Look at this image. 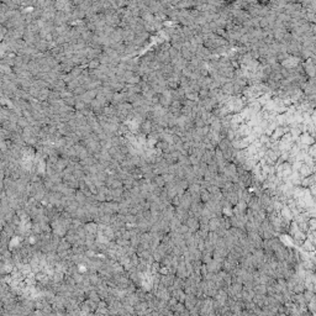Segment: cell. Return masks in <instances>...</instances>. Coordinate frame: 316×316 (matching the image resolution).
Here are the masks:
<instances>
[{
	"label": "cell",
	"instance_id": "cell-3",
	"mask_svg": "<svg viewBox=\"0 0 316 316\" xmlns=\"http://www.w3.org/2000/svg\"><path fill=\"white\" fill-rule=\"evenodd\" d=\"M300 172H301V174L303 176H305V174H310V172H311V169H310V166H308V164H303L301 166V168H300Z\"/></svg>",
	"mask_w": 316,
	"mask_h": 316
},
{
	"label": "cell",
	"instance_id": "cell-1",
	"mask_svg": "<svg viewBox=\"0 0 316 316\" xmlns=\"http://www.w3.org/2000/svg\"><path fill=\"white\" fill-rule=\"evenodd\" d=\"M304 68H305V74L306 77L310 78H315L316 77V66L313 63L311 59H308L306 62H304Z\"/></svg>",
	"mask_w": 316,
	"mask_h": 316
},
{
	"label": "cell",
	"instance_id": "cell-5",
	"mask_svg": "<svg viewBox=\"0 0 316 316\" xmlns=\"http://www.w3.org/2000/svg\"><path fill=\"white\" fill-rule=\"evenodd\" d=\"M315 78H316V77H315Z\"/></svg>",
	"mask_w": 316,
	"mask_h": 316
},
{
	"label": "cell",
	"instance_id": "cell-2",
	"mask_svg": "<svg viewBox=\"0 0 316 316\" xmlns=\"http://www.w3.org/2000/svg\"><path fill=\"white\" fill-rule=\"evenodd\" d=\"M299 141H300V143H304V145H308L309 147L310 146H313V145H315V138L313 137L309 132H305V134H301V136L299 137Z\"/></svg>",
	"mask_w": 316,
	"mask_h": 316
},
{
	"label": "cell",
	"instance_id": "cell-4",
	"mask_svg": "<svg viewBox=\"0 0 316 316\" xmlns=\"http://www.w3.org/2000/svg\"><path fill=\"white\" fill-rule=\"evenodd\" d=\"M310 59L313 61V63H314V64H315V66H316V53H315V55H314V56H313V57H311V58H310Z\"/></svg>",
	"mask_w": 316,
	"mask_h": 316
}]
</instances>
